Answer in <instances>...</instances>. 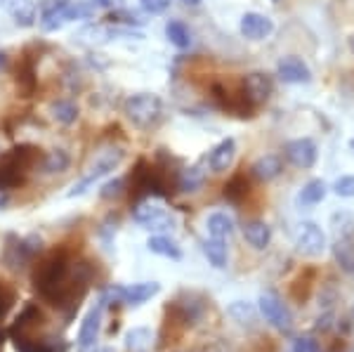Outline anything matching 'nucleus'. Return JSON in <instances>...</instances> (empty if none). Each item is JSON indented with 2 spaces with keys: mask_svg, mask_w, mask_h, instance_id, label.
<instances>
[{
  "mask_svg": "<svg viewBox=\"0 0 354 352\" xmlns=\"http://www.w3.org/2000/svg\"><path fill=\"white\" fill-rule=\"evenodd\" d=\"M163 100L153 93H140L133 95L125 102V116L130 118V123L142 130H151L163 121Z\"/></svg>",
  "mask_w": 354,
  "mask_h": 352,
  "instance_id": "obj_1",
  "label": "nucleus"
},
{
  "mask_svg": "<svg viewBox=\"0 0 354 352\" xmlns=\"http://www.w3.org/2000/svg\"><path fill=\"white\" fill-rule=\"evenodd\" d=\"M121 161H123V151L118 149V147H111V149L102 151V154L95 158L93 166L88 168V173H85L83 178L71 187V192H68V198L83 196L85 192H88L90 187L97 183V180L106 178V175H109L111 170H116L118 166H121Z\"/></svg>",
  "mask_w": 354,
  "mask_h": 352,
  "instance_id": "obj_2",
  "label": "nucleus"
},
{
  "mask_svg": "<svg viewBox=\"0 0 354 352\" xmlns=\"http://www.w3.org/2000/svg\"><path fill=\"white\" fill-rule=\"evenodd\" d=\"M260 312L265 322H270L279 331H290V326H293V315H290L288 305L274 291H265L260 296Z\"/></svg>",
  "mask_w": 354,
  "mask_h": 352,
  "instance_id": "obj_3",
  "label": "nucleus"
},
{
  "mask_svg": "<svg viewBox=\"0 0 354 352\" xmlns=\"http://www.w3.org/2000/svg\"><path fill=\"white\" fill-rule=\"evenodd\" d=\"M133 218H135V223L145 225L147 230H168V225H170L168 213H165L156 201H151V196L140 198V201L135 203Z\"/></svg>",
  "mask_w": 354,
  "mask_h": 352,
  "instance_id": "obj_4",
  "label": "nucleus"
},
{
  "mask_svg": "<svg viewBox=\"0 0 354 352\" xmlns=\"http://www.w3.org/2000/svg\"><path fill=\"white\" fill-rule=\"evenodd\" d=\"M295 246L302 255L307 258H317V255L324 253L326 248V234L319 225L314 223H302L298 227V234H295Z\"/></svg>",
  "mask_w": 354,
  "mask_h": 352,
  "instance_id": "obj_5",
  "label": "nucleus"
},
{
  "mask_svg": "<svg viewBox=\"0 0 354 352\" xmlns=\"http://www.w3.org/2000/svg\"><path fill=\"white\" fill-rule=\"evenodd\" d=\"M106 303L104 300H97L93 305V310L85 315L81 331H78V352H88L95 348L97 338H100V326H102V315H104Z\"/></svg>",
  "mask_w": 354,
  "mask_h": 352,
  "instance_id": "obj_6",
  "label": "nucleus"
},
{
  "mask_svg": "<svg viewBox=\"0 0 354 352\" xmlns=\"http://www.w3.org/2000/svg\"><path fill=\"white\" fill-rule=\"evenodd\" d=\"M283 154H286V158L295 168H312L317 163L319 149H317V142L312 138H298L286 142Z\"/></svg>",
  "mask_w": 354,
  "mask_h": 352,
  "instance_id": "obj_7",
  "label": "nucleus"
},
{
  "mask_svg": "<svg viewBox=\"0 0 354 352\" xmlns=\"http://www.w3.org/2000/svg\"><path fill=\"white\" fill-rule=\"evenodd\" d=\"M277 76H279V81H283L288 85H305L312 81V69L300 57L288 55L277 62Z\"/></svg>",
  "mask_w": 354,
  "mask_h": 352,
  "instance_id": "obj_8",
  "label": "nucleus"
},
{
  "mask_svg": "<svg viewBox=\"0 0 354 352\" xmlns=\"http://www.w3.org/2000/svg\"><path fill=\"white\" fill-rule=\"evenodd\" d=\"M33 258H36V255L28 251L26 239H19L17 234H8V237H5L3 260H5V265H8L10 270H15V272L24 270Z\"/></svg>",
  "mask_w": 354,
  "mask_h": 352,
  "instance_id": "obj_9",
  "label": "nucleus"
},
{
  "mask_svg": "<svg viewBox=\"0 0 354 352\" xmlns=\"http://www.w3.org/2000/svg\"><path fill=\"white\" fill-rule=\"evenodd\" d=\"M272 93H274V81H272V76H267V73L253 71L243 78V98L248 102H253V104L267 102L272 98Z\"/></svg>",
  "mask_w": 354,
  "mask_h": 352,
  "instance_id": "obj_10",
  "label": "nucleus"
},
{
  "mask_svg": "<svg viewBox=\"0 0 354 352\" xmlns=\"http://www.w3.org/2000/svg\"><path fill=\"white\" fill-rule=\"evenodd\" d=\"M239 31H241L243 38L248 41H265L267 36L274 31V21L267 15L260 12H245L241 17V24H239Z\"/></svg>",
  "mask_w": 354,
  "mask_h": 352,
  "instance_id": "obj_11",
  "label": "nucleus"
},
{
  "mask_svg": "<svg viewBox=\"0 0 354 352\" xmlns=\"http://www.w3.org/2000/svg\"><path fill=\"white\" fill-rule=\"evenodd\" d=\"M24 175H26V168L21 166L10 151L0 158V189L10 192V189H15V187L24 185Z\"/></svg>",
  "mask_w": 354,
  "mask_h": 352,
  "instance_id": "obj_12",
  "label": "nucleus"
},
{
  "mask_svg": "<svg viewBox=\"0 0 354 352\" xmlns=\"http://www.w3.org/2000/svg\"><path fill=\"white\" fill-rule=\"evenodd\" d=\"M234 156H236V142L232 138H227V140H222L218 147H213V151H210V156H208V166L213 173H225L234 163Z\"/></svg>",
  "mask_w": 354,
  "mask_h": 352,
  "instance_id": "obj_13",
  "label": "nucleus"
},
{
  "mask_svg": "<svg viewBox=\"0 0 354 352\" xmlns=\"http://www.w3.org/2000/svg\"><path fill=\"white\" fill-rule=\"evenodd\" d=\"M243 239L255 248V251H265L272 241V227L265 220H250L243 225Z\"/></svg>",
  "mask_w": 354,
  "mask_h": 352,
  "instance_id": "obj_14",
  "label": "nucleus"
},
{
  "mask_svg": "<svg viewBox=\"0 0 354 352\" xmlns=\"http://www.w3.org/2000/svg\"><path fill=\"white\" fill-rule=\"evenodd\" d=\"M0 3L8 8V12L12 15V19L19 26H33L38 19L36 3L33 0H0Z\"/></svg>",
  "mask_w": 354,
  "mask_h": 352,
  "instance_id": "obj_15",
  "label": "nucleus"
},
{
  "mask_svg": "<svg viewBox=\"0 0 354 352\" xmlns=\"http://www.w3.org/2000/svg\"><path fill=\"white\" fill-rule=\"evenodd\" d=\"M250 170H253V175L262 180V183H272V180H277L283 173V161L277 154H265L253 163Z\"/></svg>",
  "mask_w": 354,
  "mask_h": 352,
  "instance_id": "obj_16",
  "label": "nucleus"
},
{
  "mask_svg": "<svg viewBox=\"0 0 354 352\" xmlns=\"http://www.w3.org/2000/svg\"><path fill=\"white\" fill-rule=\"evenodd\" d=\"M158 291H161V284H158V281L133 284V286H125V303H128V305H142V303H147V300H151Z\"/></svg>",
  "mask_w": 354,
  "mask_h": 352,
  "instance_id": "obj_17",
  "label": "nucleus"
},
{
  "mask_svg": "<svg viewBox=\"0 0 354 352\" xmlns=\"http://www.w3.org/2000/svg\"><path fill=\"white\" fill-rule=\"evenodd\" d=\"M71 166V156H68L66 149H53L45 156H41V170L43 175H57L64 173V170Z\"/></svg>",
  "mask_w": 354,
  "mask_h": 352,
  "instance_id": "obj_18",
  "label": "nucleus"
},
{
  "mask_svg": "<svg viewBox=\"0 0 354 352\" xmlns=\"http://www.w3.org/2000/svg\"><path fill=\"white\" fill-rule=\"evenodd\" d=\"M333 258L340 265L342 272H352L354 275V239L352 237H340L333 243Z\"/></svg>",
  "mask_w": 354,
  "mask_h": 352,
  "instance_id": "obj_19",
  "label": "nucleus"
},
{
  "mask_svg": "<svg viewBox=\"0 0 354 352\" xmlns=\"http://www.w3.org/2000/svg\"><path fill=\"white\" fill-rule=\"evenodd\" d=\"M50 116L59 126H73L78 121V106L71 100H55L50 104Z\"/></svg>",
  "mask_w": 354,
  "mask_h": 352,
  "instance_id": "obj_20",
  "label": "nucleus"
},
{
  "mask_svg": "<svg viewBox=\"0 0 354 352\" xmlns=\"http://www.w3.org/2000/svg\"><path fill=\"white\" fill-rule=\"evenodd\" d=\"M43 312L38 310V305H26L24 310L19 312V315H17V319H15V324H12V328H10V331L12 333H17L19 331V336L21 333H26L28 328H33V326H41L43 324Z\"/></svg>",
  "mask_w": 354,
  "mask_h": 352,
  "instance_id": "obj_21",
  "label": "nucleus"
},
{
  "mask_svg": "<svg viewBox=\"0 0 354 352\" xmlns=\"http://www.w3.org/2000/svg\"><path fill=\"white\" fill-rule=\"evenodd\" d=\"M165 38L180 50H187L194 41L189 26H187L185 21H177V19H170L168 24H165Z\"/></svg>",
  "mask_w": 354,
  "mask_h": 352,
  "instance_id": "obj_22",
  "label": "nucleus"
},
{
  "mask_svg": "<svg viewBox=\"0 0 354 352\" xmlns=\"http://www.w3.org/2000/svg\"><path fill=\"white\" fill-rule=\"evenodd\" d=\"M326 194H328V187L324 180H310V183L300 189L298 201L302 206H317V203H322L324 198H326Z\"/></svg>",
  "mask_w": 354,
  "mask_h": 352,
  "instance_id": "obj_23",
  "label": "nucleus"
},
{
  "mask_svg": "<svg viewBox=\"0 0 354 352\" xmlns=\"http://www.w3.org/2000/svg\"><path fill=\"white\" fill-rule=\"evenodd\" d=\"M203 253L213 268L220 270L227 265V243H225V239H215V237L205 239L203 241Z\"/></svg>",
  "mask_w": 354,
  "mask_h": 352,
  "instance_id": "obj_24",
  "label": "nucleus"
},
{
  "mask_svg": "<svg viewBox=\"0 0 354 352\" xmlns=\"http://www.w3.org/2000/svg\"><path fill=\"white\" fill-rule=\"evenodd\" d=\"M205 227H208L210 237H215V239H227V237L234 232V223L227 213L208 215V223H205Z\"/></svg>",
  "mask_w": 354,
  "mask_h": 352,
  "instance_id": "obj_25",
  "label": "nucleus"
},
{
  "mask_svg": "<svg viewBox=\"0 0 354 352\" xmlns=\"http://www.w3.org/2000/svg\"><path fill=\"white\" fill-rule=\"evenodd\" d=\"M205 183V170L201 166H192L187 170H182L180 180H177V187H180L182 192H196L201 189Z\"/></svg>",
  "mask_w": 354,
  "mask_h": 352,
  "instance_id": "obj_26",
  "label": "nucleus"
},
{
  "mask_svg": "<svg viewBox=\"0 0 354 352\" xmlns=\"http://www.w3.org/2000/svg\"><path fill=\"white\" fill-rule=\"evenodd\" d=\"M125 345H128L130 352H149L151 345H153V336L149 328L145 326H137L133 331L128 333V340H125Z\"/></svg>",
  "mask_w": 354,
  "mask_h": 352,
  "instance_id": "obj_27",
  "label": "nucleus"
},
{
  "mask_svg": "<svg viewBox=\"0 0 354 352\" xmlns=\"http://www.w3.org/2000/svg\"><path fill=\"white\" fill-rule=\"evenodd\" d=\"M147 246H149V251H151V253L163 255V258H170V260H182V251H180V246H177L175 241L165 239V237H151V239L147 241Z\"/></svg>",
  "mask_w": 354,
  "mask_h": 352,
  "instance_id": "obj_28",
  "label": "nucleus"
},
{
  "mask_svg": "<svg viewBox=\"0 0 354 352\" xmlns=\"http://www.w3.org/2000/svg\"><path fill=\"white\" fill-rule=\"evenodd\" d=\"M177 310H180L182 322H185V324H196V322L203 317V312H205V303H203V300L189 298L187 303H177Z\"/></svg>",
  "mask_w": 354,
  "mask_h": 352,
  "instance_id": "obj_29",
  "label": "nucleus"
},
{
  "mask_svg": "<svg viewBox=\"0 0 354 352\" xmlns=\"http://www.w3.org/2000/svg\"><path fill=\"white\" fill-rule=\"evenodd\" d=\"M230 315L239 322V324H250V322L255 319L253 305H250V303H243V300H236V303H232V305H230Z\"/></svg>",
  "mask_w": 354,
  "mask_h": 352,
  "instance_id": "obj_30",
  "label": "nucleus"
},
{
  "mask_svg": "<svg viewBox=\"0 0 354 352\" xmlns=\"http://www.w3.org/2000/svg\"><path fill=\"white\" fill-rule=\"evenodd\" d=\"M125 192V180L123 178H113V180H109V183H104L102 185V189H100V196L102 198H118Z\"/></svg>",
  "mask_w": 354,
  "mask_h": 352,
  "instance_id": "obj_31",
  "label": "nucleus"
},
{
  "mask_svg": "<svg viewBox=\"0 0 354 352\" xmlns=\"http://www.w3.org/2000/svg\"><path fill=\"white\" fill-rule=\"evenodd\" d=\"M245 192H248V183H245L241 175H236V178H234L230 185H225V196L232 198V201H239V198H241Z\"/></svg>",
  "mask_w": 354,
  "mask_h": 352,
  "instance_id": "obj_32",
  "label": "nucleus"
},
{
  "mask_svg": "<svg viewBox=\"0 0 354 352\" xmlns=\"http://www.w3.org/2000/svg\"><path fill=\"white\" fill-rule=\"evenodd\" d=\"M333 192L340 198H352L354 196V175H342L333 183Z\"/></svg>",
  "mask_w": 354,
  "mask_h": 352,
  "instance_id": "obj_33",
  "label": "nucleus"
},
{
  "mask_svg": "<svg viewBox=\"0 0 354 352\" xmlns=\"http://www.w3.org/2000/svg\"><path fill=\"white\" fill-rule=\"evenodd\" d=\"M12 303H15L12 288H8L3 281H0V322L8 317V312H10V308H12Z\"/></svg>",
  "mask_w": 354,
  "mask_h": 352,
  "instance_id": "obj_34",
  "label": "nucleus"
},
{
  "mask_svg": "<svg viewBox=\"0 0 354 352\" xmlns=\"http://www.w3.org/2000/svg\"><path fill=\"white\" fill-rule=\"evenodd\" d=\"M170 3H173V0H140L142 10H145L147 15H163V12H168Z\"/></svg>",
  "mask_w": 354,
  "mask_h": 352,
  "instance_id": "obj_35",
  "label": "nucleus"
},
{
  "mask_svg": "<svg viewBox=\"0 0 354 352\" xmlns=\"http://www.w3.org/2000/svg\"><path fill=\"white\" fill-rule=\"evenodd\" d=\"M293 352H319V345L314 338H295L293 340Z\"/></svg>",
  "mask_w": 354,
  "mask_h": 352,
  "instance_id": "obj_36",
  "label": "nucleus"
},
{
  "mask_svg": "<svg viewBox=\"0 0 354 352\" xmlns=\"http://www.w3.org/2000/svg\"><path fill=\"white\" fill-rule=\"evenodd\" d=\"M111 19H116V21H123V24H142V19L137 17L135 12H128V10H116V12L111 15Z\"/></svg>",
  "mask_w": 354,
  "mask_h": 352,
  "instance_id": "obj_37",
  "label": "nucleus"
},
{
  "mask_svg": "<svg viewBox=\"0 0 354 352\" xmlns=\"http://www.w3.org/2000/svg\"><path fill=\"white\" fill-rule=\"evenodd\" d=\"M90 3L95 5V10H109V8H116L118 3H121V0H90Z\"/></svg>",
  "mask_w": 354,
  "mask_h": 352,
  "instance_id": "obj_38",
  "label": "nucleus"
},
{
  "mask_svg": "<svg viewBox=\"0 0 354 352\" xmlns=\"http://www.w3.org/2000/svg\"><path fill=\"white\" fill-rule=\"evenodd\" d=\"M10 206V192L8 189H0V211Z\"/></svg>",
  "mask_w": 354,
  "mask_h": 352,
  "instance_id": "obj_39",
  "label": "nucleus"
},
{
  "mask_svg": "<svg viewBox=\"0 0 354 352\" xmlns=\"http://www.w3.org/2000/svg\"><path fill=\"white\" fill-rule=\"evenodd\" d=\"M68 0H41V8L48 10V8H57V5H64Z\"/></svg>",
  "mask_w": 354,
  "mask_h": 352,
  "instance_id": "obj_40",
  "label": "nucleus"
},
{
  "mask_svg": "<svg viewBox=\"0 0 354 352\" xmlns=\"http://www.w3.org/2000/svg\"><path fill=\"white\" fill-rule=\"evenodd\" d=\"M5 66H8V55H5V53H0V71H3Z\"/></svg>",
  "mask_w": 354,
  "mask_h": 352,
  "instance_id": "obj_41",
  "label": "nucleus"
},
{
  "mask_svg": "<svg viewBox=\"0 0 354 352\" xmlns=\"http://www.w3.org/2000/svg\"><path fill=\"white\" fill-rule=\"evenodd\" d=\"M182 3H185V5H192V8H194V5H198L201 0H182Z\"/></svg>",
  "mask_w": 354,
  "mask_h": 352,
  "instance_id": "obj_42",
  "label": "nucleus"
},
{
  "mask_svg": "<svg viewBox=\"0 0 354 352\" xmlns=\"http://www.w3.org/2000/svg\"><path fill=\"white\" fill-rule=\"evenodd\" d=\"M347 43H350V50H352V53H354V33H352L350 38H347Z\"/></svg>",
  "mask_w": 354,
  "mask_h": 352,
  "instance_id": "obj_43",
  "label": "nucleus"
},
{
  "mask_svg": "<svg viewBox=\"0 0 354 352\" xmlns=\"http://www.w3.org/2000/svg\"><path fill=\"white\" fill-rule=\"evenodd\" d=\"M3 340H5V333H3V331H0V345H3Z\"/></svg>",
  "mask_w": 354,
  "mask_h": 352,
  "instance_id": "obj_44",
  "label": "nucleus"
},
{
  "mask_svg": "<svg viewBox=\"0 0 354 352\" xmlns=\"http://www.w3.org/2000/svg\"><path fill=\"white\" fill-rule=\"evenodd\" d=\"M350 147H352V151H354V138L350 140Z\"/></svg>",
  "mask_w": 354,
  "mask_h": 352,
  "instance_id": "obj_45",
  "label": "nucleus"
},
{
  "mask_svg": "<svg viewBox=\"0 0 354 352\" xmlns=\"http://www.w3.org/2000/svg\"><path fill=\"white\" fill-rule=\"evenodd\" d=\"M102 352H113L111 348H104V350H102Z\"/></svg>",
  "mask_w": 354,
  "mask_h": 352,
  "instance_id": "obj_46",
  "label": "nucleus"
}]
</instances>
